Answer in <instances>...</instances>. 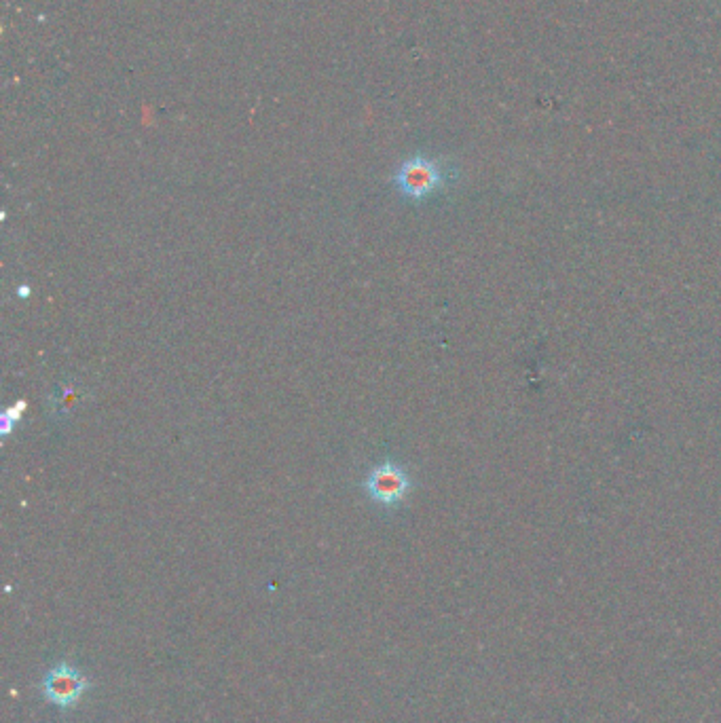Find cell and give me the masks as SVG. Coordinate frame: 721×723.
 <instances>
[{"label": "cell", "mask_w": 721, "mask_h": 723, "mask_svg": "<svg viewBox=\"0 0 721 723\" xmlns=\"http://www.w3.org/2000/svg\"><path fill=\"white\" fill-rule=\"evenodd\" d=\"M449 170L440 161L415 155L400 163L394 174V184L402 197L411 201H425L440 193L449 184Z\"/></svg>", "instance_id": "6da1fadb"}, {"label": "cell", "mask_w": 721, "mask_h": 723, "mask_svg": "<svg viewBox=\"0 0 721 723\" xmlns=\"http://www.w3.org/2000/svg\"><path fill=\"white\" fill-rule=\"evenodd\" d=\"M413 489V480L402 466L385 461L364 478V491L383 508H398Z\"/></svg>", "instance_id": "7a4b0ae2"}, {"label": "cell", "mask_w": 721, "mask_h": 723, "mask_svg": "<svg viewBox=\"0 0 721 723\" xmlns=\"http://www.w3.org/2000/svg\"><path fill=\"white\" fill-rule=\"evenodd\" d=\"M87 685L89 683L81 671H77L75 666L62 662L58 669L47 673L43 681V694L51 704H55V707L66 709L81 700Z\"/></svg>", "instance_id": "3957f363"}, {"label": "cell", "mask_w": 721, "mask_h": 723, "mask_svg": "<svg viewBox=\"0 0 721 723\" xmlns=\"http://www.w3.org/2000/svg\"><path fill=\"white\" fill-rule=\"evenodd\" d=\"M24 409H26V402H20V404H15L13 409H9V411L3 413V434H5V436L13 430V423L22 417V411H24Z\"/></svg>", "instance_id": "277c9868"}]
</instances>
